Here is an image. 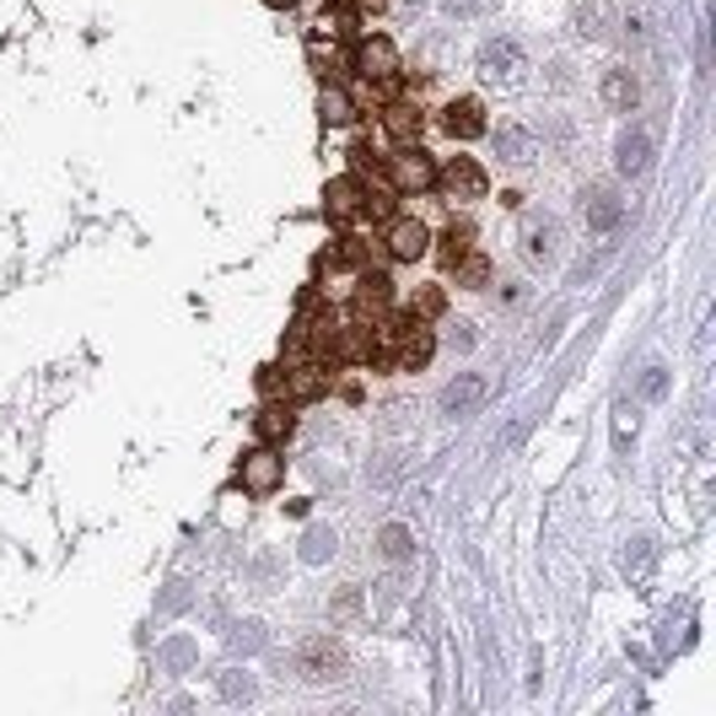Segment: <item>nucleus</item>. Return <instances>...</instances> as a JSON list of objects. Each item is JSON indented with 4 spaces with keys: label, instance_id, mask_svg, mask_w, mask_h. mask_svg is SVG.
<instances>
[{
    "label": "nucleus",
    "instance_id": "obj_1",
    "mask_svg": "<svg viewBox=\"0 0 716 716\" xmlns=\"http://www.w3.org/2000/svg\"><path fill=\"white\" fill-rule=\"evenodd\" d=\"M474 70H480L490 86H518L522 70H528V55H522V44L512 38V33H496V38H485V44H480Z\"/></svg>",
    "mask_w": 716,
    "mask_h": 716
},
{
    "label": "nucleus",
    "instance_id": "obj_2",
    "mask_svg": "<svg viewBox=\"0 0 716 716\" xmlns=\"http://www.w3.org/2000/svg\"><path fill=\"white\" fill-rule=\"evenodd\" d=\"M297 673L313 679V684H328V679H345V647L334 636H308L297 647Z\"/></svg>",
    "mask_w": 716,
    "mask_h": 716
},
{
    "label": "nucleus",
    "instance_id": "obj_3",
    "mask_svg": "<svg viewBox=\"0 0 716 716\" xmlns=\"http://www.w3.org/2000/svg\"><path fill=\"white\" fill-rule=\"evenodd\" d=\"M350 66H356V76H361L367 86H383V92H389L393 81H399V49H393L389 38H361L356 55H350Z\"/></svg>",
    "mask_w": 716,
    "mask_h": 716
},
{
    "label": "nucleus",
    "instance_id": "obj_4",
    "mask_svg": "<svg viewBox=\"0 0 716 716\" xmlns=\"http://www.w3.org/2000/svg\"><path fill=\"white\" fill-rule=\"evenodd\" d=\"M389 173H393V189H404V195H426V189H437V162L409 140V146H399V157H389Z\"/></svg>",
    "mask_w": 716,
    "mask_h": 716
},
{
    "label": "nucleus",
    "instance_id": "obj_5",
    "mask_svg": "<svg viewBox=\"0 0 716 716\" xmlns=\"http://www.w3.org/2000/svg\"><path fill=\"white\" fill-rule=\"evenodd\" d=\"M238 480H243V490L269 496V490H280V480H286V458L275 453V442H264V448H254V453H243Z\"/></svg>",
    "mask_w": 716,
    "mask_h": 716
},
{
    "label": "nucleus",
    "instance_id": "obj_6",
    "mask_svg": "<svg viewBox=\"0 0 716 716\" xmlns=\"http://www.w3.org/2000/svg\"><path fill=\"white\" fill-rule=\"evenodd\" d=\"M431 356H437V339H431V328L420 324V319H404V324H399V334H393V367H404V372H420Z\"/></svg>",
    "mask_w": 716,
    "mask_h": 716
},
{
    "label": "nucleus",
    "instance_id": "obj_7",
    "mask_svg": "<svg viewBox=\"0 0 716 716\" xmlns=\"http://www.w3.org/2000/svg\"><path fill=\"white\" fill-rule=\"evenodd\" d=\"M383 249H389V259L415 264V259H426V249H431V232H426V221H415V216H399V221H389V232H383Z\"/></svg>",
    "mask_w": 716,
    "mask_h": 716
},
{
    "label": "nucleus",
    "instance_id": "obj_8",
    "mask_svg": "<svg viewBox=\"0 0 716 716\" xmlns=\"http://www.w3.org/2000/svg\"><path fill=\"white\" fill-rule=\"evenodd\" d=\"M561 254V221L555 216H544V210H533L528 221H522V259L528 264H550Z\"/></svg>",
    "mask_w": 716,
    "mask_h": 716
},
{
    "label": "nucleus",
    "instance_id": "obj_9",
    "mask_svg": "<svg viewBox=\"0 0 716 716\" xmlns=\"http://www.w3.org/2000/svg\"><path fill=\"white\" fill-rule=\"evenodd\" d=\"M437 404H442V415H448V420L480 415V404H485V378H480V372H458L453 383L442 389V399H437Z\"/></svg>",
    "mask_w": 716,
    "mask_h": 716
},
{
    "label": "nucleus",
    "instance_id": "obj_10",
    "mask_svg": "<svg viewBox=\"0 0 716 716\" xmlns=\"http://www.w3.org/2000/svg\"><path fill=\"white\" fill-rule=\"evenodd\" d=\"M437 184L448 189V199H480L485 195V168L474 157H453L448 168H437Z\"/></svg>",
    "mask_w": 716,
    "mask_h": 716
},
{
    "label": "nucleus",
    "instance_id": "obj_11",
    "mask_svg": "<svg viewBox=\"0 0 716 716\" xmlns=\"http://www.w3.org/2000/svg\"><path fill=\"white\" fill-rule=\"evenodd\" d=\"M598 92H603V103H609L614 114H631V108L642 103V81H636V70H631V66L603 70V81H598Z\"/></svg>",
    "mask_w": 716,
    "mask_h": 716
},
{
    "label": "nucleus",
    "instance_id": "obj_12",
    "mask_svg": "<svg viewBox=\"0 0 716 716\" xmlns=\"http://www.w3.org/2000/svg\"><path fill=\"white\" fill-rule=\"evenodd\" d=\"M582 216L592 232H614L625 221V199H614V189H582Z\"/></svg>",
    "mask_w": 716,
    "mask_h": 716
},
{
    "label": "nucleus",
    "instance_id": "obj_13",
    "mask_svg": "<svg viewBox=\"0 0 716 716\" xmlns=\"http://www.w3.org/2000/svg\"><path fill=\"white\" fill-rule=\"evenodd\" d=\"M442 130L453 135V140H480L485 135V108L474 97H458V103L442 108Z\"/></svg>",
    "mask_w": 716,
    "mask_h": 716
},
{
    "label": "nucleus",
    "instance_id": "obj_14",
    "mask_svg": "<svg viewBox=\"0 0 716 716\" xmlns=\"http://www.w3.org/2000/svg\"><path fill=\"white\" fill-rule=\"evenodd\" d=\"M614 27H620V11H614V0H582L577 5V33L582 38H614Z\"/></svg>",
    "mask_w": 716,
    "mask_h": 716
},
{
    "label": "nucleus",
    "instance_id": "obj_15",
    "mask_svg": "<svg viewBox=\"0 0 716 716\" xmlns=\"http://www.w3.org/2000/svg\"><path fill=\"white\" fill-rule=\"evenodd\" d=\"M614 162H620L625 178H642V173L651 168V135L647 130H625L620 135V146H614Z\"/></svg>",
    "mask_w": 716,
    "mask_h": 716
},
{
    "label": "nucleus",
    "instance_id": "obj_16",
    "mask_svg": "<svg viewBox=\"0 0 716 716\" xmlns=\"http://www.w3.org/2000/svg\"><path fill=\"white\" fill-rule=\"evenodd\" d=\"M361 199H367V184H361V178H334L324 189V210L334 221H350V216H361Z\"/></svg>",
    "mask_w": 716,
    "mask_h": 716
},
{
    "label": "nucleus",
    "instance_id": "obj_17",
    "mask_svg": "<svg viewBox=\"0 0 716 716\" xmlns=\"http://www.w3.org/2000/svg\"><path fill=\"white\" fill-rule=\"evenodd\" d=\"M280 389L286 399H319L328 389V372L319 361H302V367H286V378H280Z\"/></svg>",
    "mask_w": 716,
    "mask_h": 716
},
{
    "label": "nucleus",
    "instance_id": "obj_18",
    "mask_svg": "<svg viewBox=\"0 0 716 716\" xmlns=\"http://www.w3.org/2000/svg\"><path fill=\"white\" fill-rule=\"evenodd\" d=\"M420 125H426V119H420V108H415V103H389V108H383V130H389L399 146L420 140Z\"/></svg>",
    "mask_w": 716,
    "mask_h": 716
},
{
    "label": "nucleus",
    "instance_id": "obj_19",
    "mask_svg": "<svg viewBox=\"0 0 716 716\" xmlns=\"http://www.w3.org/2000/svg\"><path fill=\"white\" fill-rule=\"evenodd\" d=\"M319 114H324V125H356V97L345 92V86H324V97H319Z\"/></svg>",
    "mask_w": 716,
    "mask_h": 716
},
{
    "label": "nucleus",
    "instance_id": "obj_20",
    "mask_svg": "<svg viewBox=\"0 0 716 716\" xmlns=\"http://www.w3.org/2000/svg\"><path fill=\"white\" fill-rule=\"evenodd\" d=\"M254 431H259L264 442H286V437L297 431V420H291V415H286L280 404H264L259 415H254Z\"/></svg>",
    "mask_w": 716,
    "mask_h": 716
},
{
    "label": "nucleus",
    "instance_id": "obj_21",
    "mask_svg": "<svg viewBox=\"0 0 716 716\" xmlns=\"http://www.w3.org/2000/svg\"><path fill=\"white\" fill-rule=\"evenodd\" d=\"M356 280H361V275H356V269H350V259L339 264H328V275H324V286H319V291H324L328 302H350V297H356Z\"/></svg>",
    "mask_w": 716,
    "mask_h": 716
},
{
    "label": "nucleus",
    "instance_id": "obj_22",
    "mask_svg": "<svg viewBox=\"0 0 716 716\" xmlns=\"http://www.w3.org/2000/svg\"><path fill=\"white\" fill-rule=\"evenodd\" d=\"M496 151H501L507 162H528V157H533V135L522 130V125H501V130H496Z\"/></svg>",
    "mask_w": 716,
    "mask_h": 716
},
{
    "label": "nucleus",
    "instance_id": "obj_23",
    "mask_svg": "<svg viewBox=\"0 0 716 716\" xmlns=\"http://www.w3.org/2000/svg\"><path fill=\"white\" fill-rule=\"evenodd\" d=\"M378 544H383V555H389V561H409V555H415V539H409V528H404V522H389V528L378 533Z\"/></svg>",
    "mask_w": 716,
    "mask_h": 716
},
{
    "label": "nucleus",
    "instance_id": "obj_24",
    "mask_svg": "<svg viewBox=\"0 0 716 716\" xmlns=\"http://www.w3.org/2000/svg\"><path fill=\"white\" fill-rule=\"evenodd\" d=\"M389 275H378V269H367L361 280H356V297L367 302V308H389Z\"/></svg>",
    "mask_w": 716,
    "mask_h": 716
},
{
    "label": "nucleus",
    "instance_id": "obj_25",
    "mask_svg": "<svg viewBox=\"0 0 716 716\" xmlns=\"http://www.w3.org/2000/svg\"><path fill=\"white\" fill-rule=\"evenodd\" d=\"M442 308H448V302H442V291H437V286H420V291L409 297V319H437Z\"/></svg>",
    "mask_w": 716,
    "mask_h": 716
},
{
    "label": "nucleus",
    "instance_id": "obj_26",
    "mask_svg": "<svg viewBox=\"0 0 716 716\" xmlns=\"http://www.w3.org/2000/svg\"><path fill=\"white\" fill-rule=\"evenodd\" d=\"M453 269H458V280H463V286H474V291H480V286H485V280H490V264L480 259V254H474V249H469V254H463V259H458Z\"/></svg>",
    "mask_w": 716,
    "mask_h": 716
},
{
    "label": "nucleus",
    "instance_id": "obj_27",
    "mask_svg": "<svg viewBox=\"0 0 716 716\" xmlns=\"http://www.w3.org/2000/svg\"><path fill=\"white\" fill-rule=\"evenodd\" d=\"M442 243H448V249H442V259L458 264L469 249H474V227H463V221H458V227H448V238H442Z\"/></svg>",
    "mask_w": 716,
    "mask_h": 716
},
{
    "label": "nucleus",
    "instance_id": "obj_28",
    "mask_svg": "<svg viewBox=\"0 0 716 716\" xmlns=\"http://www.w3.org/2000/svg\"><path fill=\"white\" fill-rule=\"evenodd\" d=\"M442 11L458 16V22H474V16H490V11H496V0H442Z\"/></svg>",
    "mask_w": 716,
    "mask_h": 716
},
{
    "label": "nucleus",
    "instance_id": "obj_29",
    "mask_svg": "<svg viewBox=\"0 0 716 716\" xmlns=\"http://www.w3.org/2000/svg\"><path fill=\"white\" fill-rule=\"evenodd\" d=\"M625 571H631V577H647L651 571V544L647 539H636V550H625Z\"/></svg>",
    "mask_w": 716,
    "mask_h": 716
},
{
    "label": "nucleus",
    "instance_id": "obj_30",
    "mask_svg": "<svg viewBox=\"0 0 716 716\" xmlns=\"http://www.w3.org/2000/svg\"><path fill=\"white\" fill-rule=\"evenodd\" d=\"M308 561H324V555H334V533H324V528H313L308 533V550H302Z\"/></svg>",
    "mask_w": 716,
    "mask_h": 716
},
{
    "label": "nucleus",
    "instance_id": "obj_31",
    "mask_svg": "<svg viewBox=\"0 0 716 716\" xmlns=\"http://www.w3.org/2000/svg\"><path fill=\"white\" fill-rule=\"evenodd\" d=\"M221 695H227V701H238V695L249 701V695H254V679H249V673H243V679L232 673V679H221Z\"/></svg>",
    "mask_w": 716,
    "mask_h": 716
},
{
    "label": "nucleus",
    "instance_id": "obj_32",
    "mask_svg": "<svg viewBox=\"0 0 716 716\" xmlns=\"http://www.w3.org/2000/svg\"><path fill=\"white\" fill-rule=\"evenodd\" d=\"M324 27H328V33H356V11H334Z\"/></svg>",
    "mask_w": 716,
    "mask_h": 716
},
{
    "label": "nucleus",
    "instance_id": "obj_33",
    "mask_svg": "<svg viewBox=\"0 0 716 716\" xmlns=\"http://www.w3.org/2000/svg\"><path fill=\"white\" fill-rule=\"evenodd\" d=\"M642 389H647L651 399L662 393V367H657V361H651V367H647V378H642Z\"/></svg>",
    "mask_w": 716,
    "mask_h": 716
},
{
    "label": "nucleus",
    "instance_id": "obj_34",
    "mask_svg": "<svg viewBox=\"0 0 716 716\" xmlns=\"http://www.w3.org/2000/svg\"><path fill=\"white\" fill-rule=\"evenodd\" d=\"M264 5H297V0H264Z\"/></svg>",
    "mask_w": 716,
    "mask_h": 716
},
{
    "label": "nucleus",
    "instance_id": "obj_35",
    "mask_svg": "<svg viewBox=\"0 0 716 716\" xmlns=\"http://www.w3.org/2000/svg\"><path fill=\"white\" fill-rule=\"evenodd\" d=\"M361 5H389V0H361Z\"/></svg>",
    "mask_w": 716,
    "mask_h": 716
}]
</instances>
